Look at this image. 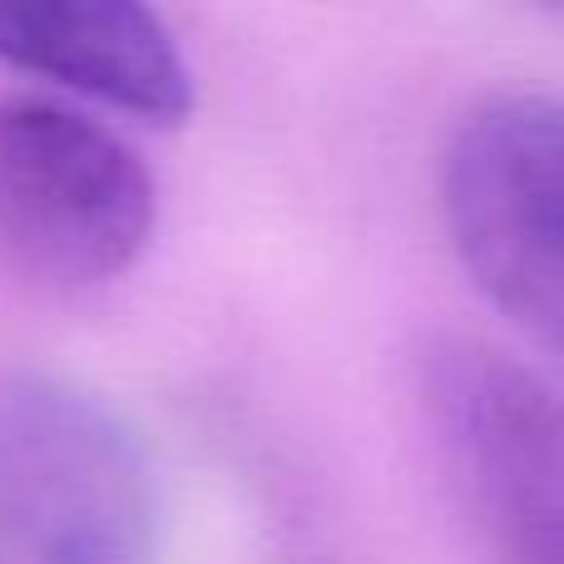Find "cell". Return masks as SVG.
<instances>
[{
    "label": "cell",
    "instance_id": "7a4b0ae2",
    "mask_svg": "<svg viewBox=\"0 0 564 564\" xmlns=\"http://www.w3.org/2000/svg\"><path fill=\"white\" fill-rule=\"evenodd\" d=\"M159 188L99 119L55 99H0V258L45 288L119 278L154 238Z\"/></svg>",
    "mask_w": 564,
    "mask_h": 564
},
{
    "label": "cell",
    "instance_id": "6da1fadb",
    "mask_svg": "<svg viewBox=\"0 0 564 564\" xmlns=\"http://www.w3.org/2000/svg\"><path fill=\"white\" fill-rule=\"evenodd\" d=\"M159 550L144 436L75 381L0 371V564H159Z\"/></svg>",
    "mask_w": 564,
    "mask_h": 564
},
{
    "label": "cell",
    "instance_id": "277c9868",
    "mask_svg": "<svg viewBox=\"0 0 564 564\" xmlns=\"http://www.w3.org/2000/svg\"><path fill=\"white\" fill-rule=\"evenodd\" d=\"M441 208L476 288L564 347V99L500 95L466 115L441 169Z\"/></svg>",
    "mask_w": 564,
    "mask_h": 564
},
{
    "label": "cell",
    "instance_id": "5b68a950",
    "mask_svg": "<svg viewBox=\"0 0 564 564\" xmlns=\"http://www.w3.org/2000/svg\"><path fill=\"white\" fill-rule=\"evenodd\" d=\"M0 59L149 124L194 109L174 30L134 0H0Z\"/></svg>",
    "mask_w": 564,
    "mask_h": 564
},
{
    "label": "cell",
    "instance_id": "3957f363",
    "mask_svg": "<svg viewBox=\"0 0 564 564\" xmlns=\"http://www.w3.org/2000/svg\"><path fill=\"white\" fill-rule=\"evenodd\" d=\"M431 436L496 564H564V406L476 337L421 351Z\"/></svg>",
    "mask_w": 564,
    "mask_h": 564
}]
</instances>
